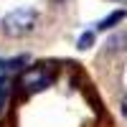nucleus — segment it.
Wrapping results in <instances>:
<instances>
[{
	"instance_id": "obj_3",
	"label": "nucleus",
	"mask_w": 127,
	"mask_h": 127,
	"mask_svg": "<svg viewBox=\"0 0 127 127\" xmlns=\"http://www.w3.org/2000/svg\"><path fill=\"white\" fill-rule=\"evenodd\" d=\"M10 84H13V79H10V76H3V81H0V114H3L5 104H8V97H10Z\"/></svg>"
},
{
	"instance_id": "obj_2",
	"label": "nucleus",
	"mask_w": 127,
	"mask_h": 127,
	"mask_svg": "<svg viewBox=\"0 0 127 127\" xmlns=\"http://www.w3.org/2000/svg\"><path fill=\"white\" fill-rule=\"evenodd\" d=\"M33 26H36V13H33V10H15V13H10V15L3 20L5 33H10V36L31 33Z\"/></svg>"
},
{
	"instance_id": "obj_1",
	"label": "nucleus",
	"mask_w": 127,
	"mask_h": 127,
	"mask_svg": "<svg viewBox=\"0 0 127 127\" xmlns=\"http://www.w3.org/2000/svg\"><path fill=\"white\" fill-rule=\"evenodd\" d=\"M56 79V66L54 64H36L31 66L23 76H20V84L28 94H36V92H43L46 87H51Z\"/></svg>"
}]
</instances>
